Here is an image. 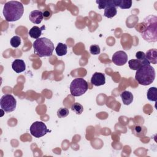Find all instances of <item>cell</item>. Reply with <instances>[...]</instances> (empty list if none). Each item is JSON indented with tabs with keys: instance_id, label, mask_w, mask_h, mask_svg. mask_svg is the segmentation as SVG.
<instances>
[{
	"instance_id": "cell-5",
	"label": "cell",
	"mask_w": 157,
	"mask_h": 157,
	"mask_svg": "<svg viewBox=\"0 0 157 157\" xmlns=\"http://www.w3.org/2000/svg\"><path fill=\"white\" fill-rule=\"evenodd\" d=\"M147 21V28L142 32V37L148 42L156 41V17L153 19H145Z\"/></svg>"
},
{
	"instance_id": "cell-23",
	"label": "cell",
	"mask_w": 157,
	"mask_h": 157,
	"mask_svg": "<svg viewBox=\"0 0 157 157\" xmlns=\"http://www.w3.org/2000/svg\"><path fill=\"white\" fill-rule=\"evenodd\" d=\"M136 57L137 59H139L144 63H149L146 58L145 53L143 52H141V51L137 52L136 54Z\"/></svg>"
},
{
	"instance_id": "cell-16",
	"label": "cell",
	"mask_w": 157,
	"mask_h": 157,
	"mask_svg": "<svg viewBox=\"0 0 157 157\" xmlns=\"http://www.w3.org/2000/svg\"><path fill=\"white\" fill-rule=\"evenodd\" d=\"M116 7H119L121 9H129L132 5L131 0H115Z\"/></svg>"
},
{
	"instance_id": "cell-7",
	"label": "cell",
	"mask_w": 157,
	"mask_h": 157,
	"mask_svg": "<svg viewBox=\"0 0 157 157\" xmlns=\"http://www.w3.org/2000/svg\"><path fill=\"white\" fill-rule=\"evenodd\" d=\"M29 130L31 135L36 138L41 137L52 131L47 129V126L42 121H35L31 124Z\"/></svg>"
},
{
	"instance_id": "cell-12",
	"label": "cell",
	"mask_w": 157,
	"mask_h": 157,
	"mask_svg": "<svg viewBox=\"0 0 157 157\" xmlns=\"http://www.w3.org/2000/svg\"><path fill=\"white\" fill-rule=\"evenodd\" d=\"M12 68L15 72L20 73L25 70L26 64L23 60L20 59H16L12 63Z\"/></svg>"
},
{
	"instance_id": "cell-21",
	"label": "cell",
	"mask_w": 157,
	"mask_h": 157,
	"mask_svg": "<svg viewBox=\"0 0 157 157\" xmlns=\"http://www.w3.org/2000/svg\"><path fill=\"white\" fill-rule=\"evenodd\" d=\"M10 43L12 47L14 48H17L21 44V38L18 36H15L11 38Z\"/></svg>"
},
{
	"instance_id": "cell-24",
	"label": "cell",
	"mask_w": 157,
	"mask_h": 157,
	"mask_svg": "<svg viewBox=\"0 0 157 157\" xmlns=\"http://www.w3.org/2000/svg\"><path fill=\"white\" fill-rule=\"evenodd\" d=\"M110 0H97L96 1V2L98 4V8L99 9H105L109 4H110Z\"/></svg>"
},
{
	"instance_id": "cell-13",
	"label": "cell",
	"mask_w": 157,
	"mask_h": 157,
	"mask_svg": "<svg viewBox=\"0 0 157 157\" xmlns=\"http://www.w3.org/2000/svg\"><path fill=\"white\" fill-rule=\"evenodd\" d=\"M45 28V26L44 25H43L40 28L37 26H34L29 29L28 32V34L31 37L37 39L39 38V37L42 34V31L44 30Z\"/></svg>"
},
{
	"instance_id": "cell-8",
	"label": "cell",
	"mask_w": 157,
	"mask_h": 157,
	"mask_svg": "<svg viewBox=\"0 0 157 157\" xmlns=\"http://www.w3.org/2000/svg\"><path fill=\"white\" fill-rule=\"evenodd\" d=\"M112 61L117 66H123L128 61V55L124 51H117L112 55Z\"/></svg>"
},
{
	"instance_id": "cell-18",
	"label": "cell",
	"mask_w": 157,
	"mask_h": 157,
	"mask_svg": "<svg viewBox=\"0 0 157 157\" xmlns=\"http://www.w3.org/2000/svg\"><path fill=\"white\" fill-rule=\"evenodd\" d=\"M146 63H144L139 59H131L128 61V64L129 67L132 70H136L137 71L139 69L142 65Z\"/></svg>"
},
{
	"instance_id": "cell-17",
	"label": "cell",
	"mask_w": 157,
	"mask_h": 157,
	"mask_svg": "<svg viewBox=\"0 0 157 157\" xmlns=\"http://www.w3.org/2000/svg\"><path fill=\"white\" fill-rule=\"evenodd\" d=\"M67 45L61 42H59L55 48V51L58 56H61L65 55L67 52Z\"/></svg>"
},
{
	"instance_id": "cell-26",
	"label": "cell",
	"mask_w": 157,
	"mask_h": 157,
	"mask_svg": "<svg viewBox=\"0 0 157 157\" xmlns=\"http://www.w3.org/2000/svg\"><path fill=\"white\" fill-rule=\"evenodd\" d=\"M52 16V13L50 10H45L43 12V17L45 20L50 18Z\"/></svg>"
},
{
	"instance_id": "cell-1",
	"label": "cell",
	"mask_w": 157,
	"mask_h": 157,
	"mask_svg": "<svg viewBox=\"0 0 157 157\" xmlns=\"http://www.w3.org/2000/svg\"><path fill=\"white\" fill-rule=\"evenodd\" d=\"M24 12L23 5L17 1H10L5 3L2 13L5 20L9 22L18 20Z\"/></svg>"
},
{
	"instance_id": "cell-20",
	"label": "cell",
	"mask_w": 157,
	"mask_h": 157,
	"mask_svg": "<svg viewBox=\"0 0 157 157\" xmlns=\"http://www.w3.org/2000/svg\"><path fill=\"white\" fill-rule=\"evenodd\" d=\"M71 110L74 111L76 114L80 115L83 111V107L78 102H75L72 104Z\"/></svg>"
},
{
	"instance_id": "cell-11",
	"label": "cell",
	"mask_w": 157,
	"mask_h": 157,
	"mask_svg": "<svg viewBox=\"0 0 157 157\" xmlns=\"http://www.w3.org/2000/svg\"><path fill=\"white\" fill-rule=\"evenodd\" d=\"M43 13L40 10H35L30 12L29 15V20L34 24H39L43 20Z\"/></svg>"
},
{
	"instance_id": "cell-6",
	"label": "cell",
	"mask_w": 157,
	"mask_h": 157,
	"mask_svg": "<svg viewBox=\"0 0 157 157\" xmlns=\"http://www.w3.org/2000/svg\"><path fill=\"white\" fill-rule=\"evenodd\" d=\"M17 105V101L12 94H4L1 98V108L6 112H13Z\"/></svg>"
},
{
	"instance_id": "cell-27",
	"label": "cell",
	"mask_w": 157,
	"mask_h": 157,
	"mask_svg": "<svg viewBox=\"0 0 157 157\" xmlns=\"http://www.w3.org/2000/svg\"><path fill=\"white\" fill-rule=\"evenodd\" d=\"M142 127L140 126H136L134 127V131L135 132H138V133H140V132L142 131Z\"/></svg>"
},
{
	"instance_id": "cell-10",
	"label": "cell",
	"mask_w": 157,
	"mask_h": 157,
	"mask_svg": "<svg viewBox=\"0 0 157 157\" xmlns=\"http://www.w3.org/2000/svg\"><path fill=\"white\" fill-rule=\"evenodd\" d=\"M117 10L115 5V0H110V4L104 9V16L110 18L117 15Z\"/></svg>"
},
{
	"instance_id": "cell-19",
	"label": "cell",
	"mask_w": 157,
	"mask_h": 157,
	"mask_svg": "<svg viewBox=\"0 0 157 157\" xmlns=\"http://www.w3.org/2000/svg\"><path fill=\"white\" fill-rule=\"evenodd\" d=\"M147 97L149 101H156L157 100V89L156 87H151L148 89Z\"/></svg>"
},
{
	"instance_id": "cell-25",
	"label": "cell",
	"mask_w": 157,
	"mask_h": 157,
	"mask_svg": "<svg viewBox=\"0 0 157 157\" xmlns=\"http://www.w3.org/2000/svg\"><path fill=\"white\" fill-rule=\"evenodd\" d=\"M90 52L92 55H98L100 53L101 49L98 45H92L90 47Z\"/></svg>"
},
{
	"instance_id": "cell-14",
	"label": "cell",
	"mask_w": 157,
	"mask_h": 157,
	"mask_svg": "<svg viewBox=\"0 0 157 157\" xmlns=\"http://www.w3.org/2000/svg\"><path fill=\"white\" fill-rule=\"evenodd\" d=\"M146 58L150 63L156 64L157 63V50L155 48L150 49L146 52Z\"/></svg>"
},
{
	"instance_id": "cell-22",
	"label": "cell",
	"mask_w": 157,
	"mask_h": 157,
	"mask_svg": "<svg viewBox=\"0 0 157 157\" xmlns=\"http://www.w3.org/2000/svg\"><path fill=\"white\" fill-rule=\"evenodd\" d=\"M69 110L66 107L59 108L57 111V115L59 118H64L69 115Z\"/></svg>"
},
{
	"instance_id": "cell-4",
	"label": "cell",
	"mask_w": 157,
	"mask_h": 157,
	"mask_svg": "<svg viewBox=\"0 0 157 157\" xmlns=\"http://www.w3.org/2000/svg\"><path fill=\"white\" fill-rule=\"evenodd\" d=\"M87 82L82 78L74 79L70 85V91L72 96L77 97L83 95L88 90Z\"/></svg>"
},
{
	"instance_id": "cell-9",
	"label": "cell",
	"mask_w": 157,
	"mask_h": 157,
	"mask_svg": "<svg viewBox=\"0 0 157 157\" xmlns=\"http://www.w3.org/2000/svg\"><path fill=\"white\" fill-rule=\"evenodd\" d=\"M91 83L96 86L104 85L105 83V77L104 74L98 72L94 73L91 78Z\"/></svg>"
},
{
	"instance_id": "cell-3",
	"label": "cell",
	"mask_w": 157,
	"mask_h": 157,
	"mask_svg": "<svg viewBox=\"0 0 157 157\" xmlns=\"http://www.w3.org/2000/svg\"><path fill=\"white\" fill-rule=\"evenodd\" d=\"M34 52L39 57L50 56L54 50V44L46 37H40L33 42Z\"/></svg>"
},
{
	"instance_id": "cell-2",
	"label": "cell",
	"mask_w": 157,
	"mask_h": 157,
	"mask_svg": "<svg viewBox=\"0 0 157 157\" xmlns=\"http://www.w3.org/2000/svg\"><path fill=\"white\" fill-rule=\"evenodd\" d=\"M155 75V69L150 63H146L136 71L135 79L140 85L147 86L153 82Z\"/></svg>"
},
{
	"instance_id": "cell-15",
	"label": "cell",
	"mask_w": 157,
	"mask_h": 157,
	"mask_svg": "<svg viewBox=\"0 0 157 157\" xmlns=\"http://www.w3.org/2000/svg\"><path fill=\"white\" fill-rule=\"evenodd\" d=\"M120 96L123 103L124 105H129L132 103L133 101V95L129 91H124L120 94Z\"/></svg>"
}]
</instances>
